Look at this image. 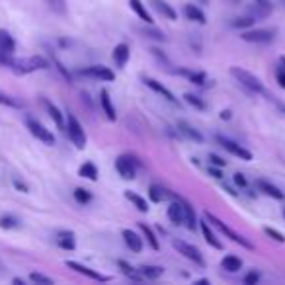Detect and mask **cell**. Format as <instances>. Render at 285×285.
Segmentation results:
<instances>
[{
    "instance_id": "6da1fadb",
    "label": "cell",
    "mask_w": 285,
    "mask_h": 285,
    "mask_svg": "<svg viewBox=\"0 0 285 285\" xmlns=\"http://www.w3.org/2000/svg\"><path fill=\"white\" fill-rule=\"evenodd\" d=\"M230 74L240 82V86H244L246 90H250L254 94H266V88L262 84V80L252 74L250 70L246 68H240V66H230Z\"/></svg>"
},
{
    "instance_id": "7a4b0ae2",
    "label": "cell",
    "mask_w": 285,
    "mask_h": 285,
    "mask_svg": "<svg viewBox=\"0 0 285 285\" xmlns=\"http://www.w3.org/2000/svg\"><path fill=\"white\" fill-rule=\"evenodd\" d=\"M49 66V61L41 55H32V57H24V59H14V63L10 64V68L16 74H30L35 70H43Z\"/></svg>"
},
{
    "instance_id": "3957f363",
    "label": "cell",
    "mask_w": 285,
    "mask_h": 285,
    "mask_svg": "<svg viewBox=\"0 0 285 285\" xmlns=\"http://www.w3.org/2000/svg\"><path fill=\"white\" fill-rule=\"evenodd\" d=\"M203 217H205L207 221L211 223L213 227H217V228L221 230L223 234H225V236H228L232 242H236V244H240V246H244V248H248V250H254V244L250 242V240H248V238H244L242 234H238V232H234L232 228H228V227H227V225H225V223H223L219 217H215L213 213L205 211V215H203Z\"/></svg>"
},
{
    "instance_id": "277c9868",
    "label": "cell",
    "mask_w": 285,
    "mask_h": 285,
    "mask_svg": "<svg viewBox=\"0 0 285 285\" xmlns=\"http://www.w3.org/2000/svg\"><path fill=\"white\" fill-rule=\"evenodd\" d=\"M64 129H66V133H68V139L72 141V145L76 147V149H84L86 147V133H84V129L80 125V121L76 119V115L74 114H66V123H64Z\"/></svg>"
},
{
    "instance_id": "5b68a950",
    "label": "cell",
    "mask_w": 285,
    "mask_h": 285,
    "mask_svg": "<svg viewBox=\"0 0 285 285\" xmlns=\"http://www.w3.org/2000/svg\"><path fill=\"white\" fill-rule=\"evenodd\" d=\"M276 28H256V30H246V32H240V39L246 41V43H260V45H266V43H272L276 39Z\"/></svg>"
},
{
    "instance_id": "8992f818",
    "label": "cell",
    "mask_w": 285,
    "mask_h": 285,
    "mask_svg": "<svg viewBox=\"0 0 285 285\" xmlns=\"http://www.w3.org/2000/svg\"><path fill=\"white\" fill-rule=\"evenodd\" d=\"M172 246L178 250V254H182L186 260L193 262L195 266H199V268H203V266H205L203 254H201V250H199V248H195L193 244H190V242H184V240H178V238H174V240H172Z\"/></svg>"
},
{
    "instance_id": "52a82bcc",
    "label": "cell",
    "mask_w": 285,
    "mask_h": 285,
    "mask_svg": "<svg viewBox=\"0 0 285 285\" xmlns=\"http://www.w3.org/2000/svg\"><path fill=\"white\" fill-rule=\"evenodd\" d=\"M137 168H139V160L133 155H121L115 160V170L123 180H133L137 176Z\"/></svg>"
},
{
    "instance_id": "ba28073f",
    "label": "cell",
    "mask_w": 285,
    "mask_h": 285,
    "mask_svg": "<svg viewBox=\"0 0 285 285\" xmlns=\"http://www.w3.org/2000/svg\"><path fill=\"white\" fill-rule=\"evenodd\" d=\"M217 143L221 145V147L225 149V151H227V153H230V155H232V157H236V159L252 160V153H250L248 149H244L242 145H238L236 141H232V139H228V137L217 135Z\"/></svg>"
},
{
    "instance_id": "9c48e42d",
    "label": "cell",
    "mask_w": 285,
    "mask_h": 285,
    "mask_svg": "<svg viewBox=\"0 0 285 285\" xmlns=\"http://www.w3.org/2000/svg\"><path fill=\"white\" fill-rule=\"evenodd\" d=\"M82 76H88V78H96V80H106V82H112L115 78L114 70L110 66H104V64H92V66H86L80 70Z\"/></svg>"
},
{
    "instance_id": "30bf717a",
    "label": "cell",
    "mask_w": 285,
    "mask_h": 285,
    "mask_svg": "<svg viewBox=\"0 0 285 285\" xmlns=\"http://www.w3.org/2000/svg\"><path fill=\"white\" fill-rule=\"evenodd\" d=\"M28 129H30V133H32L37 141H41V143H45V145H55V135L45 125H41L37 119H32V117H30V119H28Z\"/></svg>"
},
{
    "instance_id": "8fae6325",
    "label": "cell",
    "mask_w": 285,
    "mask_h": 285,
    "mask_svg": "<svg viewBox=\"0 0 285 285\" xmlns=\"http://www.w3.org/2000/svg\"><path fill=\"white\" fill-rule=\"evenodd\" d=\"M66 268H70V270H74L76 274L86 276V278H90V280H94V282H110V280H112L110 276L98 274L92 268H88V266H84V264H78V262H74V260H66Z\"/></svg>"
},
{
    "instance_id": "7c38bea8",
    "label": "cell",
    "mask_w": 285,
    "mask_h": 285,
    "mask_svg": "<svg viewBox=\"0 0 285 285\" xmlns=\"http://www.w3.org/2000/svg\"><path fill=\"white\" fill-rule=\"evenodd\" d=\"M143 82H145V86H149L153 92H157V94H160L166 102H170V104H174V106H178V100H176V96L172 94L162 82H159V80H155V78H149V76H143Z\"/></svg>"
},
{
    "instance_id": "4fadbf2b",
    "label": "cell",
    "mask_w": 285,
    "mask_h": 285,
    "mask_svg": "<svg viewBox=\"0 0 285 285\" xmlns=\"http://www.w3.org/2000/svg\"><path fill=\"white\" fill-rule=\"evenodd\" d=\"M166 215H168L170 223H174V225H182V223L186 221V213H184V203H182V197H176V199H174V201L168 205Z\"/></svg>"
},
{
    "instance_id": "5bb4252c",
    "label": "cell",
    "mask_w": 285,
    "mask_h": 285,
    "mask_svg": "<svg viewBox=\"0 0 285 285\" xmlns=\"http://www.w3.org/2000/svg\"><path fill=\"white\" fill-rule=\"evenodd\" d=\"M199 228H201V234H203V238H205V242H207L209 246H213L215 250H223L221 240L215 236V232L211 230V227H209V221H207L205 217L199 221Z\"/></svg>"
},
{
    "instance_id": "9a60e30c",
    "label": "cell",
    "mask_w": 285,
    "mask_h": 285,
    "mask_svg": "<svg viewBox=\"0 0 285 285\" xmlns=\"http://www.w3.org/2000/svg\"><path fill=\"white\" fill-rule=\"evenodd\" d=\"M176 129H178V133L180 135H184L186 139H190L193 143H203V135L195 129L193 125H190L188 121H184V119H180L178 123H176Z\"/></svg>"
},
{
    "instance_id": "2e32d148",
    "label": "cell",
    "mask_w": 285,
    "mask_h": 285,
    "mask_svg": "<svg viewBox=\"0 0 285 285\" xmlns=\"http://www.w3.org/2000/svg\"><path fill=\"white\" fill-rule=\"evenodd\" d=\"M112 57H114V63L117 68H123L129 61V57H131V49H129V45L127 43H117L115 47H114V53H112Z\"/></svg>"
},
{
    "instance_id": "e0dca14e",
    "label": "cell",
    "mask_w": 285,
    "mask_h": 285,
    "mask_svg": "<svg viewBox=\"0 0 285 285\" xmlns=\"http://www.w3.org/2000/svg\"><path fill=\"white\" fill-rule=\"evenodd\" d=\"M100 106H102V110H104V114H106V117H108L110 121H115V119H117L115 108H114L112 98H110V92H108L106 88H104V90H100Z\"/></svg>"
},
{
    "instance_id": "ac0fdd59",
    "label": "cell",
    "mask_w": 285,
    "mask_h": 285,
    "mask_svg": "<svg viewBox=\"0 0 285 285\" xmlns=\"http://www.w3.org/2000/svg\"><path fill=\"white\" fill-rule=\"evenodd\" d=\"M121 236H123V240H125V244L131 248V252H141L143 250V238L137 234V232H133L131 228H123L121 230Z\"/></svg>"
},
{
    "instance_id": "d6986e66",
    "label": "cell",
    "mask_w": 285,
    "mask_h": 285,
    "mask_svg": "<svg viewBox=\"0 0 285 285\" xmlns=\"http://www.w3.org/2000/svg\"><path fill=\"white\" fill-rule=\"evenodd\" d=\"M151 6L159 12L162 18H166V20H178V12L166 0H151Z\"/></svg>"
},
{
    "instance_id": "ffe728a7",
    "label": "cell",
    "mask_w": 285,
    "mask_h": 285,
    "mask_svg": "<svg viewBox=\"0 0 285 285\" xmlns=\"http://www.w3.org/2000/svg\"><path fill=\"white\" fill-rule=\"evenodd\" d=\"M272 10H274L272 0H254V8L252 12H250V16H252L254 20L256 18H268L272 14Z\"/></svg>"
},
{
    "instance_id": "44dd1931",
    "label": "cell",
    "mask_w": 285,
    "mask_h": 285,
    "mask_svg": "<svg viewBox=\"0 0 285 285\" xmlns=\"http://www.w3.org/2000/svg\"><path fill=\"white\" fill-rule=\"evenodd\" d=\"M256 188L258 191H262V193H266V195H270V197H274V199H284L285 193L278 186H274L272 182H268V180H256Z\"/></svg>"
},
{
    "instance_id": "7402d4cb",
    "label": "cell",
    "mask_w": 285,
    "mask_h": 285,
    "mask_svg": "<svg viewBox=\"0 0 285 285\" xmlns=\"http://www.w3.org/2000/svg\"><path fill=\"white\" fill-rule=\"evenodd\" d=\"M57 244L63 250H74L76 248V236L72 230H59L57 232Z\"/></svg>"
},
{
    "instance_id": "603a6c76",
    "label": "cell",
    "mask_w": 285,
    "mask_h": 285,
    "mask_svg": "<svg viewBox=\"0 0 285 285\" xmlns=\"http://www.w3.org/2000/svg\"><path fill=\"white\" fill-rule=\"evenodd\" d=\"M129 8L139 16V20H143L145 24H153L155 20H153V16H151V12L147 10V6L141 2V0H129Z\"/></svg>"
},
{
    "instance_id": "cb8c5ba5",
    "label": "cell",
    "mask_w": 285,
    "mask_h": 285,
    "mask_svg": "<svg viewBox=\"0 0 285 285\" xmlns=\"http://www.w3.org/2000/svg\"><path fill=\"white\" fill-rule=\"evenodd\" d=\"M184 16H186L190 22H195V24H205V22H207L203 10H201L199 6H195V4H186V6H184Z\"/></svg>"
},
{
    "instance_id": "d4e9b609",
    "label": "cell",
    "mask_w": 285,
    "mask_h": 285,
    "mask_svg": "<svg viewBox=\"0 0 285 285\" xmlns=\"http://www.w3.org/2000/svg\"><path fill=\"white\" fill-rule=\"evenodd\" d=\"M43 106H45L49 117L55 121V125L59 127V129H64V117H63V114H61V110H59L55 104H51L49 100H43Z\"/></svg>"
},
{
    "instance_id": "484cf974",
    "label": "cell",
    "mask_w": 285,
    "mask_h": 285,
    "mask_svg": "<svg viewBox=\"0 0 285 285\" xmlns=\"http://www.w3.org/2000/svg\"><path fill=\"white\" fill-rule=\"evenodd\" d=\"M176 74H182V76H188L193 84H197V86H203L205 82H207V74L205 72H197V70H188V68H178V70H174Z\"/></svg>"
},
{
    "instance_id": "4316f807",
    "label": "cell",
    "mask_w": 285,
    "mask_h": 285,
    "mask_svg": "<svg viewBox=\"0 0 285 285\" xmlns=\"http://www.w3.org/2000/svg\"><path fill=\"white\" fill-rule=\"evenodd\" d=\"M139 228H141L143 236L147 238V244H149L153 250H159L160 242H159V238H157V234H155V230H153V228H151L147 223H139Z\"/></svg>"
},
{
    "instance_id": "83f0119b",
    "label": "cell",
    "mask_w": 285,
    "mask_h": 285,
    "mask_svg": "<svg viewBox=\"0 0 285 285\" xmlns=\"http://www.w3.org/2000/svg\"><path fill=\"white\" fill-rule=\"evenodd\" d=\"M221 268L227 270V272H230V274H234V272H238L242 268V260L238 256H234V254H228V256H225L221 260Z\"/></svg>"
},
{
    "instance_id": "f1b7e54d",
    "label": "cell",
    "mask_w": 285,
    "mask_h": 285,
    "mask_svg": "<svg viewBox=\"0 0 285 285\" xmlns=\"http://www.w3.org/2000/svg\"><path fill=\"white\" fill-rule=\"evenodd\" d=\"M139 272H141V276H143V280H159L162 278V274H164V268L162 266H141L139 268Z\"/></svg>"
},
{
    "instance_id": "f546056e",
    "label": "cell",
    "mask_w": 285,
    "mask_h": 285,
    "mask_svg": "<svg viewBox=\"0 0 285 285\" xmlns=\"http://www.w3.org/2000/svg\"><path fill=\"white\" fill-rule=\"evenodd\" d=\"M117 266H119L121 274H123V276H127L129 280H133V282H141V280H143L141 272H139V270H135L131 264H127L125 260H117Z\"/></svg>"
},
{
    "instance_id": "4dcf8cb0",
    "label": "cell",
    "mask_w": 285,
    "mask_h": 285,
    "mask_svg": "<svg viewBox=\"0 0 285 285\" xmlns=\"http://www.w3.org/2000/svg\"><path fill=\"white\" fill-rule=\"evenodd\" d=\"M125 197L141 211V213H147L149 211V203H147V199L145 197H141L139 193H135V191H131V190H127L125 191Z\"/></svg>"
},
{
    "instance_id": "1f68e13d",
    "label": "cell",
    "mask_w": 285,
    "mask_h": 285,
    "mask_svg": "<svg viewBox=\"0 0 285 285\" xmlns=\"http://www.w3.org/2000/svg\"><path fill=\"white\" fill-rule=\"evenodd\" d=\"M78 176H80V178H86V180H90V182H96V180H98V168H96V164L84 162V164L78 168Z\"/></svg>"
},
{
    "instance_id": "d6a6232c",
    "label": "cell",
    "mask_w": 285,
    "mask_h": 285,
    "mask_svg": "<svg viewBox=\"0 0 285 285\" xmlns=\"http://www.w3.org/2000/svg\"><path fill=\"white\" fill-rule=\"evenodd\" d=\"M168 195H170V191L164 190V188H162V186H159V184H153V186L149 188V197H151V201H155V203L164 201Z\"/></svg>"
},
{
    "instance_id": "836d02e7",
    "label": "cell",
    "mask_w": 285,
    "mask_h": 285,
    "mask_svg": "<svg viewBox=\"0 0 285 285\" xmlns=\"http://www.w3.org/2000/svg\"><path fill=\"white\" fill-rule=\"evenodd\" d=\"M182 203H184V213H186V227L190 228V230H195V227H197V217H195V211H193V207H191L190 203L186 201V199H182Z\"/></svg>"
},
{
    "instance_id": "e575fe53",
    "label": "cell",
    "mask_w": 285,
    "mask_h": 285,
    "mask_svg": "<svg viewBox=\"0 0 285 285\" xmlns=\"http://www.w3.org/2000/svg\"><path fill=\"white\" fill-rule=\"evenodd\" d=\"M0 106L14 108V110H22V108H24V104H22L20 100H16L14 96L6 94V92H2V90H0Z\"/></svg>"
},
{
    "instance_id": "d590c367",
    "label": "cell",
    "mask_w": 285,
    "mask_h": 285,
    "mask_svg": "<svg viewBox=\"0 0 285 285\" xmlns=\"http://www.w3.org/2000/svg\"><path fill=\"white\" fill-rule=\"evenodd\" d=\"M141 33H143L145 37H149V39H155V41H166L164 32H160V30H157V28H153V24H149V28H143Z\"/></svg>"
},
{
    "instance_id": "8d00e7d4",
    "label": "cell",
    "mask_w": 285,
    "mask_h": 285,
    "mask_svg": "<svg viewBox=\"0 0 285 285\" xmlns=\"http://www.w3.org/2000/svg\"><path fill=\"white\" fill-rule=\"evenodd\" d=\"M254 26V18L252 16H244V18H234L230 22V28L234 30H246V28H252Z\"/></svg>"
},
{
    "instance_id": "74e56055",
    "label": "cell",
    "mask_w": 285,
    "mask_h": 285,
    "mask_svg": "<svg viewBox=\"0 0 285 285\" xmlns=\"http://www.w3.org/2000/svg\"><path fill=\"white\" fill-rule=\"evenodd\" d=\"M72 195H74L76 203H80V205H88V203L92 201V193L88 190H84V188H76Z\"/></svg>"
},
{
    "instance_id": "f35d334b",
    "label": "cell",
    "mask_w": 285,
    "mask_h": 285,
    "mask_svg": "<svg viewBox=\"0 0 285 285\" xmlns=\"http://www.w3.org/2000/svg\"><path fill=\"white\" fill-rule=\"evenodd\" d=\"M20 225L18 221V217H14V215H2L0 217V228H4V230H12V228H16Z\"/></svg>"
},
{
    "instance_id": "ab89813d",
    "label": "cell",
    "mask_w": 285,
    "mask_h": 285,
    "mask_svg": "<svg viewBox=\"0 0 285 285\" xmlns=\"http://www.w3.org/2000/svg\"><path fill=\"white\" fill-rule=\"evenodd\" d=\"M45 2L55 14H59V16L66 14V0H45Z\"/></svg>"
},
{
    "instance_id": "60d3db41",
    "label": "cell",
    "mask_w": 285,
    "mask_h": 285,
    "mask_svg": "<svg viewBox=\"0 0 285 285\" xmlns=\"http://www.w3.org/2000/svg\"><path fill=\"white\" fill-rule=\"evenodd\" d=\"M184 100L190 104L191 108H195V110H205L207 108V104L199 98V96H195V94H191V92H188V94H184Z\"/></svg>"
},
{
    "instance_id": "b9f144b4",
    "label": "cell",
    "mask_w": 285,
    "mask_h": 285,
    "mask_svg": "<svg viewBox=\"0 0 285 285\" xmlns=\"http://www.w3.org/2000/svg\"><path fill=\"white\" fill-rule=\"evenodd\" d=\"M276 80L278 84L285 90V57H280V64L276 68Z\"/></svg>"
},
{
    "instance_id": "7bdbcfd3",
    "label": "cell",
    "mask_w": 285,
    "mask_h": 285,
    "mask_svg": "<svg viewBox=\"0 0 285 285\" xmlns=\"http://www.w3.org/2000/svg\"><path fill=\"white\" fill-rule=\"evenodd\" d=\"M264 232H266V236H270L272 240H276V242H280V244H285L284 232H280L278 228H272V227H264Z\"/></svg>"
},
{
    "instance_id": "ee69618b",
    "label": "cell",
    "mask_w": 285,
    "mask_h": 285,
    "mask_svg": "<svg viewBox=\"0 0 285 285\" xmlns=\"http://www.w3.org/2000/svg\"><path fill=\"white\" fill-rule=\"evenodd\" d=\"M30 282H33V284H43V285H53V280H51V278H47V276H43V274H37V272L30 274Z\"/></svg>"
},
{
    "instance_id": "f6af8a7d",
    "label": "cell",
    "mask_w": 285,
    "mask_h": 285,
    "mask_svg": "<svg viewBox=\"0 0 285 285\" xmlns=\"http://www.w3.org/2000/svg\"><path fill=\"white\" fill-rule=\"evenodd\" d=\"M232 182H234V186H236V188H240V190H244V188L248 186V182H246L244 174H240V172H236V174L232 176Z\"/></svg>"
},
{
    "instance_id": "bcb514c9",
    "label": "cell",
    "mask_w": 285,
    "mask_h": 285,
    "mask_svg": "<svg viewBox=\"0 0 285 285\" xmlns=\"http://www.w3.org/2000/svg\"><path fill=\"white\" fill-rule=\"evenodd\" d=\"M246 285H256L258 282H260V274L256 272V270H252V272H248L246 276H244V280H242Z\"/></svg>"
},
{
    "instance_id": "7dc6e473",
    "label": "cell",
    "mask_w": 285,
    "mask_h": 285,
    "mask_svg": "<svg viewBox=\"0 0 285 285\" xmlns=\"http://www.w3.org/2000/svg\"><path fill=\"white\" fill-rule=\"evenodd\" d=\"M209 164H211V166H217V168H225V166H227V160H223L221 157H217V155H209Z\"/></svg>"
},
{
    "instance_id": "c3c4849f",
    "label": "cell",
    "mask_w": 285,
    "mask_h": 285,
    "mask_svg": "<svg viewBox=\"0 0 285 285\" xmlns=\"http://www.w3.org/2000/svg\"><path fill=\"white\" fill-rule=\"evenodd\" d=\"M209 174H213V178H217V180H221L223 178L221 168H217V166H209Z\"/></svg>"
},
{
    "instance_id": "681fc988",
    "label": "cell",
    "mask_w": 285,
    "mask_h": 285,
    "mask_svg": "<svg viewBox=\"0 0 285 285\" xmlns=\"http://www.w3.org/2000/svg\"><path fill=\"white\" fill-rule=\"evenodd\" d=\"M14 188H18V190H20V191L28 193V186H26L24 182H20V180H14Z\"/></svg>"
},
{
    "instance_id": "f907efd6",
    "label": "cell",
    "mask_w": 285,
    "mask_h": 285,
    "mask_svg": "<svg viewBox=\"0 0 285 285\" xmlns=\"http://www.w3.org/2000/svg\"><path fill=\"white\" fill-rule=\"evenodd\" d=\"M219 117H221V119H230V112H228V110H223Z\"/></svg>"
},
{
    "instance_id": "816d5d0a",
    "label": "cell",
    "mask_w": 285,
    "mask_h": 285,
    "mask_svg": "<svg viewBox=\"0 0 285 285\" xmlns=\"http://www.w3.org/2000/svg\"><path fill=\"white\" fill-rule=\"evenodd\" d=\"M14 284H18V285H24V280H20V278H16V280H14Z\"/></svg>"
},
{
    "instance_id": "f5cc1de1",
    "label": "cell",
    "mask_w": 285,
    "mask_h": 285,
    "mask_svg": "<svg viewBox=\"0 0 285 285\" xmlns=\"http://www.w3.org/2000/svg\"><path fill=\"white\" fill-rule=\"evenodd\" d=\"M284 217H285V209H284Z\"/></svg>"
},
{
    "instance_id": "db71d44e",
    "label": "cell",
    "mask_w": 285,
    "mask_h": 285,
    "mask_svg": "<svg viewBox=\"0 0 285 285\" xmlns=\"http://www.w3.org/2000/svg\"><path fill=\"white\" fill-rule=\"evenodd\" d=\"M203 2H209V0H203Z\"/></svg>"
}]
</instances>
